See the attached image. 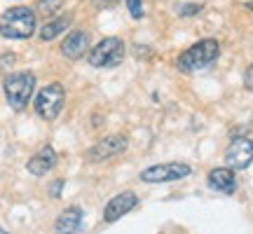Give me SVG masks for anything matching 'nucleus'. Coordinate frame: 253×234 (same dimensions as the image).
Masks as SVG:
<instances>
[{
    "instance_id": "15",
    "label": "nucleus",
    "mask_w": 253,
    "mask_h": 234,
    "mask_svg": "<svg viewBox=\"0 0 253 234\" xmlns=\"http://www.w3.org/2000/svg\"><path fill=\"white\" fill-rule=\"evenodd\" d=\"M61 5H63V0H40L38 2V12L45 14V17H52V14H56L61 9Z\"/></svg>"
},
{
    "instance_id": "8",
    "label": "nucleus",
    "mask_w": 253,
    "mask_h": 234,
    "mask_svg": "<svg viewBox=\"0 0 253 234\" xmlns=\"http://www.w3.org/2000/svg\"><path fill=\"white\" fill-rule=\"evenodd\" d=\"M125 150H126V138L120 134H113V136L101 138L94 148H89L87 159H89V162H106V159H110V157H115V155H120V153H125Z\"/></svg>"
},
{
    "instance_id": "6",
    "label": "nucleus",
    "mask_w": 253,
    "mask_h": 234,
    "mask_svg": "<svg viewBox=\"0 0 253 234\" xmlns=\"http://www.w3.org/2000/svg\"><path fill=\"white\" fill-rule=\"evenodd\" d=\"M192 169L183 162H167V164H155L141 171V180L145 183H169V180H181L190 176Z\"/></svg>"
},
{
    "instance_id": "20",
    "label": "nucleus",
    "mask_w": 253,
    "mask_h": 234,
    "mask_svg": "<svg viewBox=\"0 0 253 234\" xmlns=\"http://www.w3.org/2000/svg\"><path fill=\"white\" fill-rule=\"evenodd\" d=\"M246 7H249V9H251V12H253V0H251V2H249V5H246Z\"/></svg>"
},
{
    "instance_id": "12",
    "label": "nucleus",
    "mask_w": 253,
    "mask_h": 234,
    "mask_svg": "<svg viewBox=\"0 0 253 234\" xmlns=\"http://www.w3.org/2000/svg\"><path fill=\"white\" fill-rule=\"evenodd\" d=\"M209 185H211L213 190H218V192H225V195L235 192V188H237L235 171L227 169V166H223V169H213V171L209 173Z\"/></svg>"
},
{
    "instance_id": "19",
    "label": "nucleus",
    "mask_w": 253,
    "mask_h": 234,
    "mask_svg": "<svg viewBox=\"0 0 253 234\" xmlns=\"http://www.w3.org/2000/svg\"><path fill=\"white\" fill-rule=\"evenodd\" d=\"M61 188H63V180H54V183H52V190H49V192H52L54 197H59V195H61Z\"/></svg>"
},
{
    "instance_id": "18",
    "label": "nucleus",
    "mask_w": 253,
    "mask_h": 234,
    "mask_svg": "<svg viewBox=\"0 0 253 234\" xmlns=\"http://www.w3.org/2000/svg\"><path fill=\"white\" fill-rule=\"evenodd\" d=\"M244 84H246V89L253 91V63L246 68V75H244Z\"/></svg>"
},
{
    "instance_id": "21",
    "label": "nucleus",
    "mask_w": 253,
    "mask_h": 234,
    "mask_svg": "<svg viewBox=\"0 0 253 234\" xmlns=\"http://www.w3.org/2000/svg\"><path fill=\"white\" fill-rule=\"evenodd\" d=\"M0 234H7V232H5V230H2V227H0Z\"/></svg>"
},
{
    "instance_id": "3",
    "label": "nucleus",
    "mask_w": 253,
    "mask_h": 234,
    "mask_svg": "<svg viewBox=\"0 0 253 234\" xmlns=\"http://www.w3.org/2000/svg\"><path fill=\"white\" fill-rule=\"evenodd\" d=\"M220 54V47L216 40H199L192 47H188L181 56H178V68L183 73H197L202 68H207L209 63H213Z\"/></svg>"
},
{
    "instance_id": "16",
    "label": "nucleus",
    "mask_w": 253,
    "mask_h": 234,
    "mask_svg": "<svg viewBox=\"0 0 253 234\" xmlns=\"http://www.w3.org/2000/svg\"><path fill=\"white\" fill-rule=\"evenodd\" d=\"M126 7H129V14L134 19L143 17V0H126Z\"/></svg>"
},
{
    "instance_id": "17",
    "label": "nucleus",
    "mask_w": 253,
    "mask_h": 234,
    "mask_svg": "<svg viewBox=\"0 0 253 234\" xmlns=\"http://www.w3.org/2000/svg\"><path fill=\"white\" fill-rule=\"evenodd\" d=\"M202 5H178V14L181 17H192V14H197Z\"/></svg>"
},
{
    "instance_id": "13",
    "label": "nucleus",
    "mask_w": 253,
    "mask_h": 234,
    "mask_svg": "<svg viewBox=\"0 0 253 234\" xmlns=\"http://www.w3.org/2000/svg\"><path fill=\"white\" fill-rule=\"evenodd\" d=\"M80 225H82V211L78 206H71L56 218L54 227H56V232L59 234H78Z\"/></svg>"
},
{
    "instance_id": "4",
    "label": "nucleus",
    "mask_w": 253,
    "mask_h": 234,
    "mask_svg": "<svg viewBox=\"0 0 253 234\" xmlns=\"http://www.w3.org/2000/svg\"><path fill=\"white\" fill-rule=\"evenodd\" d=\"M87 59H89V63L94 68L118 66V63L125 59V42H122L120 38H103L94 49H89Z\"/></svg>"
},
{
    "instance_id": "14",
    "label": "nucleus",
    "mask_w": 253,
    "mask_h": 234,
    "mask_svg": "<svg viewBox=\"0 0 253 234\" xmlns=\"http://www.w3.org/2000/svg\"><path fill=\"white\" fill-rule=\"evenodd\" d=\"M71 26V17H52V21H47L42 31H40V38L42 40H54L59 33H63L66 28Z\"/></svg>"
},
{
    "instance_id": "1",
    "label": "nucleus",
    "mask_w": 253,
    "mask_h": 234,
    "mask_svg": "<svg viewBox=\"0 0 253 234\" xmlns=\"http://www.w3.org/2000/svg\"><path fill=\"white\" fill-rule=\"evenodd\" d=\"M36 31V14L31 7H12L0 19V36L9 40H26Z\"/></svg>"
},
{
    "instance_id": "2",
    "label": "nucleus",
    "mask_w": 253,
    "mask_h": 234,
    "mask_svg": "<svg viewBox=\"0 0 253 234\" xmlns=\"http://www.w3.org/2000/svg\"><path fill=\"white\" fill-rule=\"evenodd\" d=\"M2 89H5V99H7L9 108L24 110L33 96V89H36V75L28 71L9 73L2 82Z\"/></svg>"
},
{
    "instance_id": "9",
    "label": "nucleus",
    "mask_w": 253,
    "mask_h": 234,
    "mask_svg": "<svg viewBox=\"0 0 253 234\" xmlns=\"http://www.w3.org/2000/svg\"><path fill=\"white\" fill-rule=\"evenodd\" d=\"M136 204H138V197H136L134 192H120L118 197H113L108 204H106L103 220H106V223H115V220H120L125 213H129Z\"/></svg>"
},
{
    "instance_id": "5",
    "label": "nucleus",
    "mask_w": 253,
    "mask_h": 234,
    "mask_svg": "<svg viewBox=\"0 0 253 234\" xmlns=\"http://www.w3.org/2000/svg\"><path fill=\"white\" fill-rule=\"evenodd\" d=\"M63 101H66V91H63L61 84H56L54 82V84L42 87V89L38 91V96H36L38 115L42 117V119H47V122L56 119L59 113H61V108H63Z\"/></svg>"
},
{
    "instance_id": "10",
    "label": "nucleus",
    "mask_w": 253,
    "mask_h": 234,
    "mask_svg": "<svg viewBox=\"0 0 253 234\" xmlns=\"http://www.w3.org/2000/svg\"><path fill=\"white\" fill-rule=\"evenodd\" d=\"M89 52V36L84 33V31H71L68 36L63 38L61 42V54L66 59H80Z\"/></svg>"
},
{
    "instance_id": "7",
    "label": "nucleus",
    "mask_w": 253,
    "mask_h": 234,
    "mask_svg": "<svg viewBox=\"0 0 253 234\" xmlns=\"http://www.w3.org/2000/svg\"><path fill=\"white\" fill-rule=\"evenodd\" d=\"M253 162V141L251 138H235L225 153V164L232 171H242Z\"/></svg>"
},
{
    "instance_id": "11",
    "label": "nucleus",
    "mask_w": 253,
    "mask_h": 234,
    "mask_svg": "<svg viewBox=\"0 0 253 234\" xmlns=\"http://www.w3.org/2000/svg\"><path fill=\"white\" fill-rule=\"evenodd\" d=\"M54 166H56V153L49 148V145L40 148L26 164V169L33 173V176H45V173H49Z\"/></svg>"
}]
</instances>
